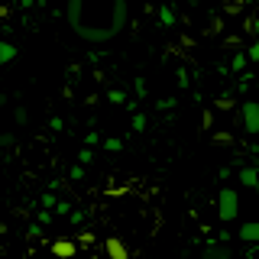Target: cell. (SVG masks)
<instances>
[{"label": "cell", "mask_w": 259, "mask_h": 259, "mask_svg": "<svg viewBox=\"0 0 259 259\" xmlns=\"http://www.w3.org/2000/svg\"><path fill=\"white\" fill-rule=\"evenodd\" d=\"M68 29L88 46H107L123 32L130 20V0H68Z\"/></svg>", "instance_id": "obj_1"}, {"label": "cell", "mask_w": 259, "mask_h": 259, "mask_svg": "<svg viewBox=\"0 0 259 259\" xmlns=\"http://www.w3.org/2000/svg\"><path fill=\"white\" fill-rule=\"evenodd\" d=\"M240 214V194L233 188H221L217 194V217H221V224H233Z\"/></svg>", "instance_id": "obj_2"}, {"label": "cell", "mask_w": 259, "mask_h": 259, "mask_svg": "<svg viewBox=\"0 0 259 259\" xmlns=\"http://www.w3.org/2000/svg\"><path fill=\"white\" fill-rule=\"evenodd\" d=\"M240 117H243V130L249 136H259V101H243Z\"/></svg>", "instance_id": "obj_3"}, {"label": "cell", "mask_w": 259, "mask_h": 259, "mask_svg": "<svg viewBox=\"0 0 259 259\" xmlns=\"http://www.w3.org/2000/svg\"><path fill=\"white\" fill-rule=\"evenodd\" d=\"M201 256L204 259H233V249L227 240H210L204 249H201Z\"/></svg>", "instance_id": "obj_4"}, {"label": "cell", "mask_w": 259, "mask_h": 259, "mask_svg": "<svg viewBox=\"0 0 259 259\" xmlns=\"http://www.w3.org/2000/svg\"><path fill=\"white\" fill-rule=\"evenodd\" d=\"M49 249H52V256H59V259H71V256L78 253V243L62 237V240H52V243H49Z\"/></svg>", "instance_id": "obj_5"}, {"label": "cell", "mask_w": 259, "mask_h": 259, "mask_svg": "<svg viewBox=\"0 0 259 259\" xmlns=\"http://www.w3.org/2000/svg\"><path fill=\"white\" fill-rule=\"evenodd\" d=\"M104 253H107L110 259H130V249H126V243L120 237H107V240H104Z\"/></svg>", "instance_id": "obj_6"}, {"label": "cell", "mask_w": 259, "mask_h": 259, "mask_svg": "<svg viewBox=\"0 0 259 259\" xmlns=\"http://www.w3.org/2000/svg\"><path fill=\"white\" fill-rule=\"evenodd\" d=\"M237 237L246 243H259V221H249V224H240V230H237Z\"/></svg>", "instance_id": "obj_7"}, {"label": "cell", "mask_w": 259, "mask_h": 259, "mask_svg": "<svg viewBox=\"0 0 259 259\" xmlns=\"http://www.w3.org/2000/svg\"><path fill=\"white\" fill-rule=\"evenodd\" d=\"M237 178H240V185H243V188H259V168H253V165L240 168Z\"/></svg>", "instance_id": "obj_8"}, {"label": "cell", "mask_w": 259, "mask_h": 259, "mask_svg": "<svg viewBox=\"0 0 259 259\" xmlns=\"http://www.w3.org/2000/svg\"><path fill=\"white\" fill-rule=\"evenodd\" d=\"M16 59V46L13 42H0V65H10Z\"/></svg>", "instance_id": "obj_9"}, {"label": "cell", "mask_w": 259, "mask_h": 259, "mask_svg": "<svg viewBox=\"0 0 259 259\" xmlns=\"http://www.w3.org/2000/svg\"><path fill=\"white\" fill-rule=\"evenodd\" d=\"M159 23H162V26H175V13H172V7H159Z\"/></svg>", "instance_id": "obj_10"}, {"label": "cell", "mask_w": 259, "mask_h": 259, "mask_svg": "<svg viewBox=\"0 0 259 259\" xmlns=\"http://www.w3.org/2000/svg\"><path fill=\"white\" fill-rule=\"evenodd\" d=\"M104 149H107V152H120V149H123V140H117V136H107V140H104Z\"/></svg>", "instance_id": "obj_11"}, {"label": "cell", "mask_w": 259, "mask_h": 259, "mask_svg": "<svg viewBox=\"0 0 259 259\" xmlns=\"http://www.w3.org/2000/svg\"><path fill=\"white\" fill-rule=\"evenodd\" d=\"M107 101H110V104H126V91L113 88V91H107Z\"/></svg>", "instance_id": "obj_12"}, {"label": "cell", "mask_w": 259, "mask_h": 259, "mask_svg": "<svg viewBox=\"0 0 259 259\" xmlns=\"http://www.w3.org/2000/svg\"><path fill=\"white\" fill-rule=\"evenodd\" d=\"M130 126H133V133H146V117L143 113H133V123Z\"/></svg>", "instance_id": "obj_13"}, {"label": "cell", "mask_w": 259, "mask_h": 259, "mask_svg": "<svg viewBox=\"0 0 259 259\" xmlns=\"http://www.w3.org/2000/svg\"><path fill=\"white\" fill-rule=\"evenodd\" d=\"M246 62H249V55L237 52V55H233V71H243V68H246Z\"/></svg>", "instance_id": "obj_14"}, {"label": "cell", "mask_w": 259, "mask_h": 259, "mask_svg": "<svg viewBox=\"0 0 259 259\" xmlns=\"http://www.w3.org/2000/svg\"><path fill=\"white\" fill-rule=\"evenodd\" d=\"M94 159V152H91V146H84V149H81L78 152V162H81V165H88V162H91Z\"/></svg>", "instance_id": "obj_15"}, {"label": "cell", "mask_w": 259, "mask_h": 259, "mask_svg": "<svg viewBox=\"0 0 259 259\" xmlns=\"http://www.w3.org/2000/svg\"><path fill=\"white\" fill-rule=\"evenodd\" d=\"M78 243H81V246H91V243H94V233L91 230H81L78 233Z\"/></svg>", "instance_id": "obj_16"}, {"label": "cell", "mask_w": 259, "mask_h": 259, "mask_svg": "<svg viewBox=\"0 0 259 259\" xmlns=\"http://www.w3.org/2000/svg\"><path fill=\"white\" fill-rule=\"evenodd\" d=\"M207 32H214V36H217V32H224V20H221V16H214V20H210Z\"/></svg>", "instance_id": "obj_17"}, {"label": "cell", "mask_w": 259, "mask_h": 259, "mask_svg": "<svg viewBox=\"0 0 259 259\" xmlns=\"http://www.w3.org/2000/svg\"><path fill=\"white\" fill-rule=\"evenodd\" d=\"M214 143H233V133H227V130H217V133H214Z\"/></svg>", "instance_id": "obj_18"}, {"label": "cell", "mask_w": 259, "mask_h": 259, "mask_svg": "<svg viewBox=\"0 0 259 259\" xmlns=\"http://www.w3.org/2000/svg\"><path fill=\"white\" fill-rule=\"evenodd\" d=\"M133 91H136V97H146V78H136L133 81Z\"/></svg>", "instance_id": "obj_19"}, {"label": "cell", "mask_w": 259, "mask_h": 259, "mask_svg": "<svg viewBox=\"0 0 259 259\" xmlns=\"http://www.w3.org/2000/svg\"><path fill=\"white\" fill-rule=\"evenodd\" d=\"M55 214H59V217H71V204L59 201V204H55Z\"/></svg>", "instance_id": "obj_20"}, {"label": "cell", "mask_w": 259, "mask_h": 259, "mask_svg": "<svg viewBox=\"0 0 259 259\" xmlns=\"http://www.w3.org/2000/svg\"><path fill=\"white\" fill-rule=\"evenodd\" d=\"M156 107L159 110H172L175 107V97H162V101H156Z\"/></svg>", "instance_id": "obj_21"}, {"label": "cell", "mask_w": 259, "mask_h": 259, "mask_svg": "<svg viewBox=\"0 0 259 259\" xmlns=\"http://www.w3.org/2000/svg\"><path fill=\"white\" fill-rule=\"evenodd\" d=\"M214 107H217V110H233V101H230V97H217Z\"/></svg>", "instance_id": "obj_22"}, {"label": "cell", "mask_w": 259, "mask_h": 259, "mask_svg": "<svg viewBox=\"0 0 259 259\" xmlns=\"http://www.w3.org/2000/svg\"><path fill=\"white\" fill-rule=\"evenodd\" d=\"M13 117H16V123H26L29 113H26V107H16V110H13Z\"/></svg>", "instance_id": "obj_23"}, {"label": "cell", "mask_w": 259, "mask_h": 259, "mask_svg": "<svg viewBox=\"0 0 259 259\" xmlns=\"http://www.w3.org/2000/svg\"><path fill=\"white\" fill-rule=\"evenodd\" d=\"M68 221L75 224V227H81V224H84V210H71V217H68Z\"/></svg>", "instance_id": "obj_24"}, {"label": "cell", "mask_w": 259, "mask_h": 259, "mask_svg": "<svg viewBox=\"0 0 259 259\" xmlns=\"http://www.w3.org/2000/svg\"><path fill=\"white\" fill-rule=\"evenodd\" d=\"M55 204H59V201H55L52 194H42V207H49V210H55Z\"/></svg>", "instance_id": "obj_25"}, {"label": "cell", "mask_w": 259, "mask_h": 259, "mask_svg": "<svg viewBox=\"0 0 259 259\" xmlns=\"http://www.w3.org/2000/svg\"><path fill=\"white\" fill-rule=\"evenodd\" d=\"M246 259H259V243H249V249H246Z\"/></svg>", "instance_id": "obj_26"}, {"label": "cell", "mask_w": 259, "mask_h": 259, "mask_svg": "<svg viewBox=\"0 0 259 259\" xmlns=\"http://www.w3.org/2000/svg\"><path fill=\"white\" fill-rule=\"evenodd\" d=\"M0 146H4V149H10V146H13V136L10 133H0Z\"/></svg>", "instance_id": "obj_27"}, {"label": "cell", "mask_w": 259, "mask_h": 259, "mask_svg": "<svg viewBox=\"0 0 259 259\" xmlns=\"http://www.w3.org/2000/svg\"><path fill=\"white\" fill-rule=\"evenodd\" d=\"M49 123H52V130H55V133H62V130H65V120H59V117H52Z\"/></svg>", "instance_id": "obj_28"}, {"label": "cell", "mask_w": 259, "mask_h": 259, "mask_svg": "<svg viewBox=\"0 0 259 259\" xmlns=\"http://www.w3.org/2000/svg\"><path fill=\"white\" fill-rule=\"evenodd\" d=\"M214 126V110H204V130Z\"/></svg>", "instance_id": "obj_29"}, {"label": "cell", "mask_w": 259, "mask_h": 259, "mask_svg": "<svg viewBox=\"0 0 259 259\" xmlns=\"http://www.w3.org/2000/svg\"><path fill=\"white\" fill-rule=\"evenodd\" d=\"M246 55H249V62H259V42H256V46H249V52H246Z\"/></svg>", "instance_id": "obj_30"}, {"label": "cell", "mask_w": 259, "mask_h": 259, "mask_svg": "<svg viewBox=\"0 0 259 259\" xmlns=\"http://www.w3.org/2000/svg\"><path fill=\"white\" fill-rule=\"evenodd\" d=\"M49 221H52V214H49V207H42L39 210V224H49Z\"/></svg>", "instance_id": "obj_31"}, {"label": "cell", "mask_w": 259, "mask_h": 259, "mask_svg": "<svg viewBox=\"0 0 259 259\" xmlns=\"http://www.w3.org/2000/svg\"><path fill=\"white\" fill-rule=\"evenodd\" d=\"M97 140H101V136H97V133H94V130H91V133H88V136H84V146H94Z\"/></svg>", "instance_id": "obj_32"}, {"label": "cell", "mask_w": 259, "mask_h": 259, "mask_svg": "<svg viewBox=\"0 0 259 259\" xmlns=\"http://www.w3.org/2000/svg\"><path fill=\"white\" fill-rule=\"evenodd\" d=\"M178 84H182V88H188V71H185V68L178 71Z\"/></svg>", "instance_id": "obj_33"}, {"label": "cell", "mask_w": 259, "mask_h": 259, "mask_svg": "<svg viewBox=\"0 0 259 259\" xmlns=\"http://www.w3.org/2000/svg\"><path fill=\"white\" fill-rule=\"evenodd\" d=\"M71 178H75V182H78V178H84V168L75 165V168H71Z\"/></svg>", "instance_id": "obj_34"}, {"label": "cell", "mask_w": 259, "mask_h": 259, "mask_svg": "<svg viewBox=\"0 0 259 259\" xmlns=\"http://www.w3.org/2000/svg\"><path fill=\"white\" fill-rule=\"evenodd\" d=\"M16 4H20V7H23V10H29V7H32V4H36V0H16Z\"/></svg>", "instance_id": "obj_35"}]
</instances>
